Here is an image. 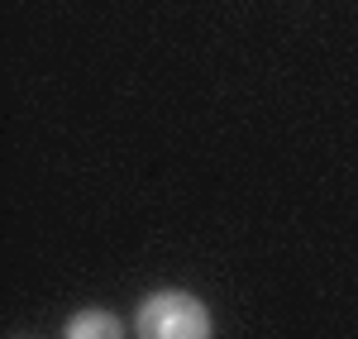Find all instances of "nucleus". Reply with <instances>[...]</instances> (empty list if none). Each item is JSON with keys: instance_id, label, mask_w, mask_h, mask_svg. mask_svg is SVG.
Segmentation results:
<instances>
[{"instance_id": "1", "label": "nucleus", "mask_w": 358, "mask_h": 339, "mask_svg": "<svg viewBox=\"0 0 358 339\" xmlns=\"http://www.w3.org/2000/svg\"><path fill=\"white\" fill-rule=\"evenodd\" d=\"M129 325H134V339H210L215 335L210 306L192 291H172V287L143 296Z\"/></svg>"}, {"instance_id": "2", "label": "nucleus", "mask_w": 358, "mask_h": 339, "mask_svg": "<svg viewBox=\"0 0 358 339\" xmlns=\"http://www.w3.org/2000/svg\"><path fill=\"white\" fill-rule=\"evenodd\" d=\"M62 339H124V325H120V315L101 311V306H86V311H77L62 325Z\"/></svg>"}]
</instances>
